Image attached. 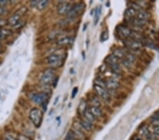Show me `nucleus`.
Listing matches in <instances>:
<instances>
[{"label": "nucleus", "mask_w": 159, "mask_h": 140, "mask_svg": "<svg viewBox=\"0 0 159 140\" xmlns=\"http://www.w3.org/2000/svg\"><path fill=\"white\" fill-rule=\"evenodd\" d=\"M27 11L28 9L26 6H22V7H21L19 9H18L9 19H8L7 24H9L10 26L14 28V26H16V25L21 21V17L23 16V15L26 14Z\"/></svg>", "instance_id": "1"}, {"label": "nucleus", "mask_w": 159, "mask_h": 140, "mask_svg": "<svg viewBox=\"0 0 159 140\" xmlns=\"http://www.w3.org/2000/svg\"><path fill=\"white\" fill-rule=\"evenodd\" d=\"M29 118L33 124L37 128L40 127L41 125L43 118V113L40 109L37 108H32L29 113Z\"/></svg>", "instance_id": "2"}, {"label": "nucleus", "mask_w": 159, "mask_h": 140, "mask_svg": "<svg viewBox=\"0 0 159 140\" xmlns=\"http://www.w3.org/2000/svg\"><path fill=\"white\" fill-rule=\"evenodd\" d=\"M55 79V71L52 68L45 70L41 78V82L45 86L53 84Z\"/></svg>", "instance_id": "3"}, {"label": "nucleus", "mask_w": 159, "mask_h": 140, "mask_svg": "<svg viewBox=\"0 0 159 140\" xmlns=\"http://www.w3.org/2000/svg\"><path fill=\"white\" fill-rule=\"evenodd\" d=\"M85 4L83 2L77 3V4H74L71 6V9L69 10V11L67 14V16L69 19H74L76 16H78V15H80L82 12L83 11V10L85 9Z\"/></svg>", "instance_id": "4"}, {"label": "nucleus", "mask_w": 159, "mask_h": 140, "mask_svg": "<svg viewBox=\"0 0 159 140\" xmlns=\"http://www.w3.org/2000/svg\"><path fill=\"white\" fill-rule=\"evenodd\" d=\"M47 62L52 67L58 68L63 64L62 57L58 54H52L47 57Z\"/></svg>", "instance_id": "5"}, {"label": "nucleus", "mask_w": 159, "mask_h": 140, "mask_svg": "<svg viewBox=\"0 0 159 140\" xmlns=\"http://www.w3.org/2000/svg\"><path fill=\"white\" fill-rule=\"evenodd\" d=\"M30 98L33 102H34L36 104L43 105V103L48 101L49 96L46 92H40V93H35L31 95Z\"/></svg>", "instance_id": "6"}, {"label": "nucleus", "mask_w": 159, "mask_h": 140, "mask_svg": "<svg viewBox=\"0 0 159 140\" xmlns=\"http://www.w3.org/2000/svg\"><path fill=\"white\" fill-rule=\"evenodd\" d=\"M118 31L120 36L123 38H125V39H134V33L126 26H119Z\"/></svg>", "instance_id": "7"}, {"label": "nucleus", "mask_w": 159, "mask_h": 140, "mask_svg": "<svg viewBox=\"0 0 159 140\" xmlns=\"http://www.w3.org/2000/svg\"><path fill=\"white\" fill-rule=\"evenodd\" d=\"M93 89H94L95 93L98 94V96H100L101 98H103L104 101H108L109 100V93L108 92V91H107V89H105V87H104V86L98 84H95L93 86Z\"/></svg>", "instance_id": "8"}, {"label": "nucleus", "mask_w": 159, "mask_h": 140, "mask_svg": "<svg viewBox=\"0 0 159 140\" xmlns=\"http://www.w3.org/2000/svg\"><path fill=\"white\" fill-rule=\"evenodd\" d=\"M71 5L67 1H60L58 3L57 9V12L60 15H65L67 14V13L71 9Z\"/></svg>", "instance_id": "9"}, {"label": "nucleus", "mask_w": 159, "mask_h": 140, "mask_svg": "<svg viewBox=\"0 0 159 140\" xmlns=\"http://www.w3.org/2000/svg\"><path fill=\"white\" fill-rule=\"evenodd\" d=\"M125 43L128 48L133 50L139 49L142 47L141 43L136 39H127Z\"/></svg>", "instance_id": "10"}, {"label": "nucleus", "mask_w": 159, "mask_h": 140, "mask_svg": "<svg viewBox=\"0 0 159 140\" xmlns=\"http://www.w3.org/2000/svg\"><path fill=\"white\" fill-rule=\"evenodd\" d=\"M135 61V57L132 54H127L125 57L122 60V63L125 66L130 68L133 65Z\"/></svg>", "instance_id": "11"}, {"label": "nucleus", "mask_w": 159, "mask_h": 140, "mask_svg": "<svg viewBox=\"0 0 159 140\" xmlns=\"http://www.w3.org/2000/svg\"><path fill=\"white\" fill-rule=\"evenodd\" d=\"M49 4V1L48 0H36V1H32L31 2V6L33 7L37 8L38 10H43L45 8L48 6Z\"/></svg>", "instance_id": "12"}, {"label": "nucleus", "mask_w": 159, "mask_h": 140, "mask_svg": "<svg viewBox=\"0 0 159 140\" xmlns=\"http://www.w3.org/2000/svg\"><path fill=\"white\" fill-rule=\"evenodd\" d=\"M105 85L108 89L110 90H115L120 87V84L118 81L114 79L107 80L106 82L105 83Z\"/></svg>", "instance_id": "13"}, {"label": "nucleus", "mask_w": 159, "mask_h": 140, "mask_svg": "<svg viewBox=\"0 0 159 140\" xmlns=\"http://www.w3.org/2000/svg\"><path fill=\"white\" fill-rule=\"evenodd\" d=\"M73 42V38L70 36H66V37H63L60 38L57 42V44L60 46H64L71 45Z\"/></svg>", "instance_id": "14"}, {"label": "nucleus", "mask_w": 159, "mask_h": 140, "mask_svg": "<svg viewBox=\"0 0 159 140\" xmlns=\"http://www.w3.org/2000/svg\"><path fill=\"white\" fill-rule=\"evenodd\" d=\"M137 10L133 6H130L125 10V16L128 19H132V18H134V16L137 15Z\"/></svg>", "instance_id": "15"}, {"label": "nucleus", "mask_w": 159, "mask_h": 140, "mask_svg": "<svg viewBox=\"0 0 159 140\" xmlns=\"http://www.w3.org/2000/svg\"><path fill=\"white\" fill-rule=\"evenodd\" d=\"M83 116H84L85 120L89 122V123H92V124L95 121V118L93 116V114L91 113L90 110L88 109V108H86V109L85 110L84 112L83 113Z\"/></svg>", "instance_id": "16"}, {"label": "nucleus", "mask_w": 159, "mask_h": 140, "mask_svg": "<svg viewBox=\"0 0 159 140\" xmlns=\"http://www.w3.org/2000/svg\"><path fill=\"white\" fill-rule=\"evenodd\" d=\"M80 125L81 126V127L83 128V130H85L88 132L91 131L93 128V124L89 123V122L85 120H82L80 121Z\"/></svg>", "instance_id": "17"}, {"label": "nucleus", "mask_w": 159, "mask_h": 140, "mask_svg": "<svg viewBox=\"0 0 159 140\" xmlns=\"http://www.w3.org/2000/svg\"><path fill=\"white\" fill-rule=\"evenodd\" d=\"M149 17V14L146 11H143V10H140V11H137V19L142 20V21H146Z\"/></svg>", "instance_id": "18"}, {"label": "nucleus", "mask_w": 159, "mask_h": 140, "mask_svg": "<svg viewBox=\"0 0 159 140\" xmlns=\"http://www.w3.org/2000/svg\"><path fill=\"white\" fill-rule=\"evenodd\" d=\"M90 111L93 114V116L96 118H99L102 116V111L100 109L99 107H96V106H92V107L90 108Z\"/></svg>", "instance_id": "19"}, {"label": "nucleus", "mask_w": 159, "mask_h": 140, "mask_svg": "<svg viewBox=\"0 0 159 140\" xmlns=\"http://www.w3.org/2000/svg\"><path fill=\"white\" fill-rule=\"evenodd\" d=\"M113 55L117 58V59H122V60H123L125 57V55H126L125 52L121 49L115 50L113 51Z\"/></svg>", "instance_id": "20"}, {"label": "nucleus", "mask_w": 159, "mask_h": 140, "mask_svg": "<svg viewBox=\"0 0 159 140\" xmlns=\"http://www.w3.org/2000/svg\"><path fill=\"white\" fill-rule=\"evenodd\" d=\"M101 14V7L100 6H98V7L95 9V24H97L98 20H99L100 15Z\"/></svg>", "instance_id": "21"}, {"label": "nucleus", "mask_w": 159, "mask_h": 140, "mask_svg": "<svg viewBox=\"0 0 159 140\" xmlns=\"http://www.w3.org/2000/svg\"><path fill=\"white\" fill-rule=\"evenodd\" d=\"M91 103L93 104V106H96V107H99L100 106V103L98 98L97 96H92L91 98Z\"/></svg>", "instance_id": "22"}, {"label": "nucleus", "mask_w": 159, "mask_h": 140, "mask_svg": "<svg viewBox=\"0 0 159 140\" xmlns=\"http://www.w3.org/2000/svg\"><path fill=\"white\" fill-rule=\"evenodd\" d=\"M140 134H141V135L145 136H148L150 134L149 131H148V128L146 127H143L141 128V131H140Z\"/></svg>", "instance_id": "23"}, {"label": "nucleus", "mask_w": 159, "mask_h": 140, "mask_svg": "<svg viewBox=\"0 0 159 140\" xmlns=\"http://www.w3.org/2000/svg\"><path fill=\"white\" fill-rule=\"evenodd\" d=\"M107 39H108V32L107 31H105L101 33L100 40H101V41H105Z\"/></svg>", "instance_id": "24"}, {"label": "nucleus", "mask_w": 159, "mask_h": 140, "mask_svg": "<svg viewBox=\"0 0 159 140\" xmlns=\"http://www.w3.org/2000/svg\"><path fill=\"white\" fill-rule=\"evenodd\" d=\"M151 122L153 123H159V113L158 114H154L151 116Z\"/></svg>", "instance_id": "25"}, {"label": "nucleus", "mask_w": 159, "mask_h": 140, "mask_svg": "<svg viewBox=\"0 0 159 140\" xmlns=\"http://www.w3.org/2000/svg\"><path fill=\"white\" fill-rule=\"evenodd\" d=\"M10 1L9 0H0V7H4Z\"/></svg>", "instance_id": "26"}, {"label": "nucleus", "mask_w": 159, "mask_h": 140, "mask_svg": "<svg viewBox=\"0 0 159 140\" xmlns=\"http://www.w3.org/2000/svg\"><path fill=\"white\" fill-rule=\"evenodd\" d=\"M153 132L155 135H159V125L154 126L153 127Z\"/></svg>", "instance_id": "27"}, {"label": "nucleus", "mask_w": 159, "mask_h": 140, "mask_svg": "<svg viewBox=\"0 0 159 140\" xmlns=\"http://www.w3.org/2000/svg\"><path fill=\"white\" fill-rule=\"evenodd\" d=\"M78 93V87H74L72 90V93H71V98H74L75 96H76Z\"/></svg>", "instance_id": "28"}, {"label": "nucleus", "mask_w": 159, "mask_h": 140, "mask_svg": "<svg viewBox=\"0 0 159 140\" xmlns=\"http://www.w3.org/2000/svg\"><path fill=\"white\" fill-rule=\"evenodd\" d=\"M6 24H7V21L3 19H0V28L3 27Z\"/></svg>", "instance_id": "29"}, {"label": "nucleus", "mask_w": 159, "mask_h": 140, "mask_svg": "<svg viewBox=\"0 0 159 140\" xmlns=\"http://www.w3.org/2000/svg\"><path fill=\"white\" fill-rule=\"evenodd\" d=\"M6 13V9L4 7H0V16L4 15Z\"/></svg>", "instance_id": "30"}, {"label": "nucleus", "mask_w": 159, "mask_h": 140, "mask_svg": "<svg viewBox=\"0 0 159 140\" xmlns=\"http://www.w3.org/2000/svg\"><path fill=\"white\" fill-rule=\"evenodd\" d=\"M5 140H17L14 136L10 135H6L5 136Z\"/></svg>", "instance_id": "31"}, {"label": "nucleus", "mask_w": 159, "mask_h": 140, "mask_svg": "<svg viewBox=\"0 0 159 140\" xmlns=\"http://www.w3.org/2000/svg\"><path fill=\"white\" fill-rule=\"evenodd\" d=\"M6 36H4V34H3V33L1 32V31H0V41H1V40H4L5 39V38H6Z\"/></svg>", "instance_id": "32"}, {"label": "nucleus", "mask_w": 159, "mask_h": 140, "mask_svg": "<svg viewBox=\"0 0 159 140\" xmlns=\"http://www.w3.org/2000/svg\"><path fill=\"white\" fill-rule=\"evenodd\" d=\"M1 51H2V46H1V44L0 43V52H1Z\"/></svg>", "instance_id": "33"}, {"label": "nucleus", "mask_w": 159, "mask_h": 140, "mask_svg": "<svg viewBox=\"0 0 159 140\" xmlns=\"http://www.w3.org/2000/svg\"><path fill=\"white\" fill-rule=\"evenodd\" d=\"M65 140H66V139H65Z\"/></svg>", "instance_id": "34"}]
</instances>
